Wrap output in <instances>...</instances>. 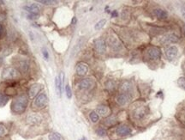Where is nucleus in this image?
<instances>
[{"mask_svg": "<svg viewBox=\"0 0 185 140\" xmlns=\"http://www.w3.org/2000/svg\"><path fill=\"white\" fill-rule=\"evenodd\" d=\"M27 97L25 95H22L16 98L11 103V110L16 113H22L26 110L27 107Z\"/></svg>", "mask_w": 185, "mask_h": 140, "instance_id": "1", "label": "nucleus"}, {"mask_svg": "<svg viewBox=\"0 0 185 140\" xmlns=\"http://www.w3.org/2000/svg\"><path fill=\"white\" fill-rule=\"evenodd\" d=\"M18 76L17 70H15L12 67H8L5 68L2 74V77L3 79H14Z\"/></svg>", "mask_w": 185, "mask_h": 140, "instance_id": "2", "label": "nucleus"}, {"mask_svg": "<svg viewBox=\"0 0 185 140\" xmlns=\"http://www.w3.org/2000/svg\"><path fill=\"white\" fill-rule=\"evenodd\" d=\"M47 96L44 93L40 94L39 96L36 98L35 100V102H34V105L36 106L39 108H43L46 106L47 104Z\"/></svg>", "mask_w": 185, "mask_h": 140, "instance_id": "3", "label": "nucleus"}, {"mask_svg": "<svg viewBox=\"0 0 185 140\" xmlns=\"http://www.w3.org/2000/svg\"><path fill=\"white\" fill-rule=\"evenodd\" d=\"M94 47H95L96 51L98 53H100V54H104L105 52L106 51V44L105 42V40H102V39L95 40Z\"/></svg>", "mask_w": 185, "mask_h": 140, "instance_id": "4", "label": "nucleus"}, {"mask_svg": "<svg viewBox=\"0 0 185 140\" xmlns=\"http://www.w3.org/2000/svg\"><path fill=\"white\" fill-rule=\"evenodd\" d=\"M117 134L119 135V136H122V137H125V136H128L129 134H131L132 130L126 125H122V126H119V127L117 128Z\"/></svg>", "mask_w": 185, "mask_h": 140, "instance_id": "5", "label": "nucleus"}, {"mask_svg": "<svg viewBox=\"0 0 185 140\" xmlns=\"http://www.w3.org/2000/svg\"><path fill=\"white\" fill-rule=\"evenodd\" d=\"M130 99H131L130 95H129L128 93H121L117 97V101L119 105L124 106L130 101Z\"/></svg>", "mask_w": 185, "mask_h": 140, "instance_id": "6", "label": "nucleus"}, {"mask_svg": "<svg viewBox=\"0 0 185 140\" xmlns=\"http://www.w3.org/2000/svg\"><path fill=\"white\" fill-rule=\"evenodd\" d=\"M148 55L151 60H157L161 55L160 49L156 47H150L148 51Z\"/></svg>", "mask_w": 185, "mask_h": 140, "instance_id": "7", "label": "nucleus"}, {"mask_svg": "<svg viewBox=\"0 0 185 140\" xmlns=\"http://www.w3.org/2000/svg\"><path fill=\"white\" fill-rule=\"evenodd\" d=\"M178 41V37L175 34H170L165 35L164 38H162L161 43L163 45H167V44L170 43H175Z\"/></svg>", "mask_w": 185, "mask_h": 140, "instance_id": "8", "label": "nucleus"}, {"mask_svg": "<svg viewBox=\"0 0 185 140\" xmlns=\"http://www.w3.org/2000/svg\"><path fill=\"white\" fill-rule=\"evenodd\" d=\"M24 9L27 10L29 13V15H33V16H37L40 13V8L36 3H32L29 5H26L24 6Z\"/></svg>", "mask_w": 185, "mask_h": 140, "instance_id": "9", "label": "nucleus"}, {"mask_svg": "<svg viewBox=\"0 0 185 140\" xmlns=\"http://www.w3.org/2000/svg\"><path fill=\"white\" fill-rule=\"evenodd\" d=\"M88 67L85 63H79L76 65V73L78 76L83 77L86 74L88 73Z\"/></svg>", "mask_w": 185, "mask_h": 140, "instance_id": "10", "label": "nucleus"}, {"mask_svg": "<svg viewBox=\"0 0 185 140\" xmlns=\"http://www.w3.org/2000/svg\"><path fill=\"white\" fill-rule=\"evenodd\" d=\"M27 122L30 125H38L41 122V117L37 114H30L27 117Z\"/></svg>", "mask_w": 185, "mask_h": 140, "instance_id": "11", "label": "nucleus"}, {"mask_svg": "<svg viewBox=\"0 0 185 140\" xmlns=\"http://www.w3.org/2000/svg\"><path fill=\"white\" fill-rule=\"evenodd\" d=\"M178 53V47H175V46H172V47H169L168 49L166 50V56L169 60H173L177 57Z\"/></svg>", "mask_w": 185, "mask_h": 140, "instance_id": "12", "label": "nucleus"}, {"mask_svg": "<svg viewBox=\"0 0 185 140\" xmlns=\"http://www.w3.org/2000/svg\"><path fill=\"white\" fill-rule=\"evenodd\" d=\"M42 89V86L41 84H34L30 87V89L28 90V95L31 98L34 97L37 94H39V92L41 91V90Z\"/></svg>", "mask_w": 185, "mask_h": 140, "instance_id": "13", "label": "nucleus"}, {"mask_svg": "<svg viewBox=\"0 0 185 140\" xmlns=\"http://www.w3.org/2000/svg\"><path fill=\"white\" fill-rule=\"evenodd\" d=\"M97 113H100L101 116L103 117H106L108 116L110 113H111V110L110 108L107 107V106H105V105H101V106H99L97 107Z\"/></svg>", "mask_w": 185, "mask_h": 140, "instance_id": "14", "label": "nucleus"}, {"mask_svg": "<svg viewBox=\"0 0 185 140\" xmlns=\"http://www.w3.org/2000/svg\"><path fill=\"white\" fill-rule=\"evenodd\" d=\"M93 81L89 78H86V79H83L81 80L80 83H79V87L81 88V90H88L89 88H91V86L93 85Z\"/></svg>", "mask_w": 185, "mask_h": 140, "instance_id": "15", "label": "nucleus"}, {"mask_svg": "<svg viewBox=\"0 0 185 140\" xmlns=\"http://www.w3.org/2000/svg\"><path fill=\"white\" fill-rule=\"evenodd\" d=\"M153 13H154L155 16L158 17L159 20H165L168 17L167 12L165 11L164 10H161V9H156L153 11Z\"/></svg>", "mask_w": 185, "mask_h": 140, "instance_id": "16", "label": "nucleus"}, {"mask_svg": "<svg viewBox=\"0 0 185 140\" xmlns=\"http://www.w3.org/2000/svg\"><path fill=\"white\" fill-rule=\"evenodd\" d=\"M131 88H132L131 84H130L129 82H128V81H126V82H124V84H122L121 90L124 93H128V92L130 91Z\"/></svg>", "mask_w": 185, "mask_h": 140, "instance_id": "17", "label": "nucleus"}, {"mask_svg": "<svg viewBox=\"0 0 185 140\" xmlns=\"http://www.w3.org/2000/svg\"><path fill=\"white\" fill-rule=\"evenodd\" d=\"M55 86H56L57 94L58 96H61V93H62V86H61L60 79H59L58 77H56V78H55Z\"/></svg>", "mask_w": 185, "mask_h": 140, "instance_id": "18", "label": "nucleus"}, {"mask_svg": "<svg viewBox=\"0 0 185 140\" xmlns=\"http://www.w3.org/2000/svg\"><path fill=\"white\" fill-rule=\"evenodd\" d=\"M49 140H64V137L61 136L60 134L57 133V132H51L49 134L48 136Z\"/></svg>", "mask_w": 185, "mask_h": 140, "instance_id": "19", "label": "nucleus"}, {"mask_svg": "<svg viewBox=\"0 0 185 140\" xmlns=\"http://www.w3.org/2000/svg\"><path fill=\"white\" fill-rule=\"evenodd\" d=\"M89 118H90V120H92V122H94V123H96V122H98L99 120H100L99 114H98L96 112H94V111H93V112L90 113V114H89Z\"/></svg>", "mask_w": 185, "mask_h": 140, "instance_id": "20", "label": "nucleus"}, {"mask_svg": "<svg viewBox=\"0 0 185 140\" xmlns=\"http://www.w3.org/2000/svg\"><path fill=\"white\" fill-rule=\"evenodd\" d=\"M106 23V20L105 19H102V20L99 21L97 23L95 24V26H94V29L96 30H100L102 28L104 27L105 24Z\"/></svg>", "mask_w": 185, "mask_h": 140, "instance_id": "21", "label": "nucleus"}, {"mask_svg": "<svg viewBox=\"0 0 185 140\" xmlns=\"http://www.w3.org/2000/svg\"><path fill=\"white\" fill-rule=\"evenodd\" d=\"M27 64L26 62H24V61H22L19 63V65H18V68H19V70H22V71H23L25 72L26 70H27Z\"/></svg>", "mask_w": 185, "mask_h": 140, "instance_id": "22", "label": "nucleus"}, {"mask_svg": "<svg viewBox=\"0 0 185 140\" xmlns=\"http://www.w3.org/2000/svg\"><path fill=\"white\" fill-rule=\"evenodd\" d=\"M178 84L180 88H182L183 90H185V77H179L178 80Z\"/></svg>", "mask_w": 185, "mask_h": 140, "instance_id": "23", "label": "nucleus"}, {"mask_svg": "<svg viewBox=\"0 0 185 140\" xmlns=\"http://www.w3.org/2000/svg\"><path fill=\"white\" fill-rule=\"evenodd\" d=\"M145 115V111L143 109H139L135 112V117L136 119H141L142 117H144Z\"/></svg>", "mask_w": 185, "mask_h": 140, "instance_id": "24", "label": "nucleus"}, {"mask_svg": "<svg viewBox=\"0 0 185 140\" xmlns=\"http://www.w3.org/2000/svg\"><path fill=\"white\" fill-rule=\"evenodd\" d=\"M38 3H43V4H46V5H49V4H54V3H57V1H51V0H39Z\"/></svg>", "mask_w": 185, "mask_h": 140, "instance_id": "25", "label": "nucleus"}, {"mask_svg": "<svg viewBox=\"0 0 185 140\" xmlns=\"http://www.w3.org/2000/svg\"><path fill=\"white\" fill-rule=\"evenodd\" d=\"M96 132H97L98 135L100 136V137H104V136L106 135V131L105 130L104 128H99V129H97V131H96Z\"/></svg>", "mask_w": 185, "mask_h": 140, "instance_id": "26", "label": "nucleus"}, {"mask_svg": "<svg viewBox=\"0 0 185 140\" xmlns=\"http://www.w3.org/2000/svg\"><path fill=\"white\" fill-rule=\"evenodd\" d=\"M65 90H66V96H67V97L69 99H71V97H72V92H71V89L69 84H67L66 87H65Z\"/></svg>", "mask_w": 185, "mask_h": 140, "instance_id": "27", "label": "nucleus"}, {"mask_svg": "<svg viewBox=\"0 0 185 140\" xmlns=\"http://www.w3.org/2000/svg\"><path fill=\"white\" fill-rule=\"evenodd\" d=\"M42 54H43V56L46 60H48L49 59V54H48V52L46 48H42Z\"/></svg>", "mask_w": 185, "mask_h": 140, "instance_id": "28", "label": "nucleus"}, {"mask_svg": "<svg viewBox=\"0 0 185 140\" xmlns=\"http://www.w3.org/2000/svg\"><path fill=\"white\" fill-rule=\"evenodd\" d=\"M4 133H5V128H4L3 126H1V125H0V137L3 136Z\"/></svg>", "mask_w": 185, "mask_h": 140, "instance_id": "29", "label": "nucleus"}, {"mask_svg": "<svg viewBox=\"0 0 185 140\" xmlns=\"http://www.w3.org/2000/svg\"><path fill=\"white\" fill-rule=\"evenodd\" d=\"M3 33H4V29H3V25L0 23V38L3 36Z\"/></svg>", "mask_w": 185, "mask_h": 140, "instance_id": "30", "label": "nucleus"}, {"mask_svg": "<svg viewBox=\"0 0 185 140\" xmlns=\"http://www.w3.org/2000/svg\"><path fill=\"white\" fill-rule=\"evenodd\" d=\"M111 17H118V12H117L116 10H113V11H112V13H111Z\"/></svg>", "mask_w": 185, "mask_h": 140, "instance_id": "31", "label": "nucleus"}, {"mask_svg": "<svg viewBox=\"0 0 185 140\" xmlns=\"http://www.w3.org/2000/svg\"><path fill=\"white\" fill-rule=\"evenodd\" d=\"M75 23H76V18L74 17V18H73V20H72V24H75Z\"/></svg>", "mask_w": 185, "mask_h": 140, "instance_id": "32", "label": "nucleus"}, {"mask_svg": "<svg viewBox=\"0 0 185 140\" xmlns=\"http://www.w3.org/2000/svg\"><path fill=\"white\" fill-rule=\"evenodd\" d=\"M80 140H88V139H87V138H86L85 137H83L82 138H81V139H80Z\"/></svg>", "mask_w": 185, "mask_h": 140, "instance_id": "33", "label": "nucleus"}, {"mask_svg": "<svg viewBox=\"0 0 185 140\" xmlns=\"http://www.w3.org/2000/svg\"><path fill=\"white\" fill-rule=\"evenodd\" d=\"M1 63H2V60H0V65H1Z\"/></svg>", "mask_w": 185, "mask_h": 140, "instance_id": "34", "label": "nucleus"}, {"mask_svg": "<svg viewBox=\"0 0 185 140\" xmlns=\"http://www.w3.org/2000/svg\"><path fill=\"white\" fill-rule=\"evenodd\" d=\"M0 101H1V96H0Z\"/></svg>", "mask_w": 185, "mask_h": 140, "instance_id": "35", "label": "nucleus"}, {"mask_svg": "<svg viewBox=\"0 0 185 140\" xmlns=\"http://www.w3.org/2000/svg\"><path fill=\"white\" fill-rule=\"evenodd\" d=\"M184 70H185V68H184Z\"/></svg>", "mask_w": 185, "mask_h": 140, "instance_id": "36", "label": "nucleus"}]
</instances>
